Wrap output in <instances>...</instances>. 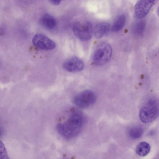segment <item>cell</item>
<instances>
[{
  "label": "cell",
  "mask_w": 159,
  "mask_h": 159,
  "mask_svg": "<svg viewBox=\"0 0 159 159\" xmlns=\"http://www.w3.org/2000/svg\"><path fill=\"white\" fill-rule=\"evenodd\" d=\"M22 1L27 3H32L37 0H21Z\"/></svg>",
  "instance_id": "2e32d148"
},
{
  "label": "cell",
  "mask_w": 159,
  "mask_h": 159,
  "mask_svg": "<svg viewBox=\"0 0 159 159\" xmlns=\"http://www.w3.org/2000/svg\"><path fill=\"white\" fill-rule=\"evenodd\" d=\"M83 124L82 117L78 113L72 114L63 124L59 123L57 126L58 132L66 139H70L76 136L80 131Z\"/></svg>",
  "instance_id": "6da1fadb"
},
{
  "label": "cell",
  "mask_w": 159,
  "mask_h": 159,
  "mask_svg": "<svg viewBox=\"0 0 159 159\" xmlns=\"http://www.w3.org/2000/svg\"><path fill=\"white\" fill-rule=\"evenodd\" d=\"M156 0H140L135 4L134 12L137 19H142L148 14Z\"/></svg>",
  "instance_id": "8992f818"
},
{
  "label": "cell",
  "mask_w": 159,
  "mask_h": 159,
  "mask_svg": "<svg viewBox=\"0 0 159 159\" xmlns=\"http://www.w3.org/2000/svg\"><path fill=\"white\" fill-rule=\"evenodd\" d=\"M96 100L95 93L90 90H85L76 96L74 99L75 104L81 108H85L93 104Z\"/></svg>",
  "instance_id": "5b68a950"
},
{
  "label": "cell",
  "mask_w": 159,
  "mask_h": 159,
  "mask_svg": "<svg viewBox=\"0 0 159 159\" xmlns=\"http://www.w3.org/2000/svg\"><path fill=\"white\" fill-rule=\"evenodd\" d=\"M157 15L159 17V6H158L157 9Z\"/></svg>",
  "instance_id": "e0dca14e"
},
{
  "label": "cell",
  "mask_w": 159,
  "mask_h": 159,
  "mask_svg": "<svg viewBox=\"0 0 159 159\" xmlns=\"http://www.w3.org/2000/svg\"><path fill=\"white\" fill-rule=\"evenodd\" d=\"M150 149V146L148 143L142 142L137 145L136 152L138 155L143 157L146 156L149 152Z\"/></svg>",
  "instance_id": "7c38bea8"
},
{
  "label": "cell",
  "mask_w": 159,
  "mask_h": 159,
  "mask_svg": "<svg viewBox=\"0 0 159 159\" xmlns=\"http://www.w3.org/2000/svg\"><path fill=\"white\" fill-rule=\"evenodd\" d=\"M40 22L43 27L48 30L53 29L56 24L55 18L48 13L44 14L41 17Z\"/></svg>",
  "instance_id": "9c48e42d"
},
{
  "label": "cell",
  "mask_w": 159,
  "mask_h": 159,
  "mask_svg": "<svg viewBox=\"0 0 159 159\" xmlns=\"http://www.w3.org/2000/svg\"><path fill=\"white\" fill-rule=\"evenodd\" d=\"M146 25V22L143 20L136 21L133 25L132 31L136 36H141L143 34Z\"/></svg>",
  "instance_id": "8fae6325"
},
{
  "label": "cell",
  "mask_w": 159,
  "mask_h": 159,
  "mask_svg": "<svg viewBox=\"0 0 159 159\" xmlns=\"http://www.w3.org/2000/svg\"><path fill=\"white\" fill-rule=\"evenodd\" d=\"M32 42L35 46L43 50H52L56 46L55 42L46 36L41 33L34 35L33 38Z\"/></svg>",
  "instance_id": "52a82bcc"
},
{
  "label": "cell",
  "mask_w": 159,
  "mask_h": 159,
  "mask_svg": "<svg viewBox=\"0 0 159 159\" xmlns=\"http://www.w3.org/2000/svg\"><path fill=\"white\" fill-rule=\"evenodd\" d=\"M110 29V24L107 22H102L98 24L95 27L94 34L98 39H100L106 35Z\"/></svg>",
  "instance_id": "30bf717a"
},
{
  "label": "cell",
  "mask_w": 159,
  "mask_h": 159,
  "mask_svg": "<svg viewBox=\"0 0 159 159\" xmlns=\"http://www.w3.org/2000/svg\"><path fill=\"white\" fill-rule=\"evenodd\" d=\"M159 114L158 103L154 99H151L143 105L139 113V118L145 123L153 121Z\"/></svg>",
  "instance_id": "7a4b0ae2"
},
{
  "label": "cell",
  "mask_w": 159,
  "mask_h": 159,
  "mask_svg": "<svg viewBox=\"0 0 159 159\" xmlns=\"http://www.w3.org/2000/svg\"><path fill=\"white\" fill-rule=\"evenodd\" d=\"M72 30L75 36L81 41H88L92 36V25L89 21L84 24L78 22H75L73 25Z\"/></svg>",
  "instance_id": "277c9868"
},
{
  "label": "cell",
  "mask_w": 159,
  "mask_h": 159,
  "mask_svg": "<svg viewBox=\"0 0 159 159\" xmlns=\"http://www.w3.org/2000/svg\"><path fill=\"white\" fill-rule=\"evenodd\" d=\"M143 133V128L139 126L134 127L129 131V135L131 138L136 139L141 137Z\"/></svg>",
  "instance_id": "5bb4252c"
},
{
  "label": "cell",
  "mask_w": 159,
  "mask_h": 159,
  "mask_svg": "<svg viewBox=\"0 0 159 159\" xmlns=\"http://www.w3.org/2000/svg\"><path fill=\"white\" fill-rule=\"evenodd\" d=\"M112 53L111 45L107 43H102L94 51L92 57L93 61L97 66L105 65L110 60Z\"/></svg>",
  "instance_id": "3957f363"
},
{
  "label": "cell",
  "mask_w": 159,
  "mask_h": 159,
  "mask_svg": "<svg viewBox=\"0 0 159 159\" xmlns=\"http://www.w3.org/2000/svg\"><path fill=\"white\" fill-rule=\"evenodd\" d=\"M52 4L54 5H58L61 2V0H49Z\"/></svg>",
  "instance_id": "9a60e30c"
},
{
  "label": "cell",
  "mask_w": 159,
  "mask_h": 159,
  "mask_svg": "<svg viewBox=\"0 0 159 159\" xmlns=\"http://www.w3.org/2000/svg\"><path fill=\"white\" fill-rule=\"evenodd\" d=\"M63 67L66 71L75 72L82 70L84 67L83 62L77 57H71L66 61L63 64Z\"/></svg>",
  "instance_id": "ba28073f"
},
{
  "label": "cell",
  "mask_w": 159,
  "mask_h": 159,
  "mask_svg": "<svg viewBox=\"0 0 159 159\" xmlns=\"http://www.w3.org/2000/svg\"><path fill=\"white\" fill-rule=\"evenodd\" d=\"M126 16L124 14L120 15L112 25L111 30L115 32L120 30L124 26L126 21Z\"/></svg>",
  "instance_id": "4fadbf2b"
}]
</instances>
